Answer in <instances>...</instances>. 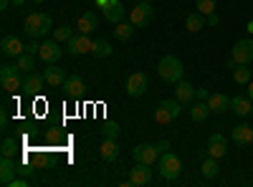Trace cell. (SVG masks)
I'll list each match as a JSON object with an SVG mask.
<instances>
[{
    "mask_svg": "<svg viewBox=\"0 0 253 187\" xmlns=\"http://www.w3.org/2000/svg\"><path fill=\"white\" fill-rule=\"evenodd\" d=\"M157 74H160V78L165 81V84H177V81H182V74H185V69H182V61L177 58V56H162L160 58V64H157Z\"/></svg>",
    "mask_w": 253,
    "mask_h": 187,
    "instance_id": "1",
    "label": "cell"
},
{
    "mask_svg": "<svg viewBox=\"0 0 253 187\" xmlns=\"http://www.w3.org/2000/svg\"><path fill=\"white\" fill-rule=\"evenodd\" d=\"M53 28V20L48 13H33L26 18V23H23V31L28 38H41V36H46L48 31Z\"/></svg>",
    "mask_w": 253,
    "mask_h": 187,
    "instance_id": "2",
    "label": "cell"
},
{
    "mask_svg": "<svg viewBox=\"0 0 253 187\" xmlns=\"http://www.w3.org/2000/svg\"><path fill=\"white\" fill-rule=\"evenodd\" d=\"M157 170H160V177L167 180V182H172L182 175V162L177 154L172 152H162L160 154V162H157Z\"/></svg>",
    "mask_w": 253,
    "mask_h": 187,
    "instance_id": "3",
    "label": "cell"
},
{
    "mask_svg": "<svg viewBox=\"0 0 253 187\" xmlns=\"http://www.w3.org/2000/svg\"><path fill=\"white\" fill-rule=\"evenodd\" d=\"M180 114H182L180 101L177 99H165V101L157 104V109H155V121L162 124V127H167V124H172Z\"/></svg>",
    "mask_w": 253,
    "mask_h": 187,
    "instance_id": "4",
    "label": "cell"
},
{
    "mask_svg": "<svg viewBox=\"0 0 253 187\" xmlns=\"http://www.w3.org/2000/svg\"><path fill=\"white\" fill-rule=\"evenodd\" d=\"M0 86H3L5 91H23V76H20V69H18V64L15 66H10V64H5V66H0Z\"/></svg>",
    "mask_w": 253,
    "mask_h": 187,
    "instance_id": "5",
    "label": "cell"
},
{
    "mask_svg": "<svg viewBox=\"0 0 253 187\" xmlns=\"http://www.w3.org/2000/svg\"><path fill=\"white\" fill-rule=\"evenodd\" d=\"M132 26L134 28H144V26H150L152 23V18H155V8L152 3H147V0H142V3H137V8H132Z\"/></svg>",
    "mask_w": 253,
    "mask_h": 187,
    "instance_id": "6",
    "label": "cell"
},
{
    "mask_svg": "<svg viewBox=\"0 0 253 187\" xmlns=\"http://www.w3.org/2000/svg\"><path fill=\"white\" fill-rule=\"evenodd\" d=\"M230 58H233L238 66H248L251 61H253V40H251V38H241V40H236Z\"/></svg>",
    "mask_w": 253,
    "mask_h": 187,
    "instance_id": "7",
    "label": "cell"
},
{
    "mask_svg": "<svg viewBox=\"0 0 253 187\" xmlns=\"http://www.w3.org/2000/svg\"><path fill=\"white\" fill-rule=\"evenodd\" d=\"M91 46H94V40L86 33H76V36H71V40L66 43V53L69 56H84V53L91 51Z\"/></svg>",
    "mask_w": 253,
    "mask_h": 187,
    "instance_id": "8",
    "label": "cell"
},
{
    "mask_svg": "<svg viewBox=\"0 0 253 187\" xmlns=\"http://www.w3.org/2000/svg\"><path fill=\"white\" fill-rule=\"evenodd\" d=\"M157 144H137V147L132 150V159L134 162H142V164H155L157 162Z\"/></svg>",
    "mask_w": 253,
    "mask_h": 187,
    "instance_id": "9",
    "label": "cell"
},
{
    "mask_svg": "<svg viewBox=\"0 0 253 187\" xmlns=\"http://www.w3.org/2000/svg\"><path fill=\"white\" fill-rule=\"evenodd\" d=\"M63 56V48L58 46V40H46V43H41V51H38V58L43 61V64H58V58Z\"/></svg>",
    "mask_w": 253,
    "mask_h": 187,
    "instance_id": "10",
    "label": "cell"
},
{
    "mask_svg": "<svg viewBox=\"0 0 253 187\" xmlns=\"http://www.w3.org/2000/svg\"><path fill=\"white\" fill-rule=\"evenodd\" d=\"M0 51H3L5 58H18L20 53H26V43L18 36H5L3 43H0Z\"/></svg>",
    "mask_w": 253,
    "mask_h": 187,
    "instance_id": "11",
    "label": "cell"
},
{
    "mask_svg": "<svg viewBox=\"0 0 253 187\" xmlns=\"http://www.w3.org/2000/svg\"><path fill=\"white\" fill-rule=\"evenodd\" d=\"M129 180L134 187H142V185H152V164H142L137 162L132 172H129Z\"/></svg>",
    "mask_w": 253,
    "mask_h": 187,
    "instance_id": "12",
    "label": "cell"
},
{
    "mask_svg": "<svg viewBox=\"0 0 253 187\" xmlns=\"http://www.w3.org/2000/svg\"><path fill=\"white\" fill-rule=\"evenodd\" d=\"M147 86H150V78H147V74L137 71L132 74L129 78H126V94L129 96H142L147 91Z\"/></svg>",
    "mask_w": 253,
    "mask_h": 187,
    "instance_id": "13",
    "label": "cell"
},
{
    "mask_svg": "<svg viewBox=\"0 0 253 187\" xmlns=\"http://www.w3.org/2000/svg\"><path fill=\"white\" fill-rule=\"evenodd\" d=\"M101 13H104V18H107L112 26L122 23V20H124V15H126V10H124V5L119 3V0H109V3L101 8Z\"/></svg>",
    "mask_w": 253,
    "mask_h": 187,
    "instance_id": "14",
    "label": "cell"
},
{
    "mask_svg": "<svg viewBox=\"0 0 253 187\" xmlns=\"http://www.w3.org/2000/svg\"><path fill=\"white\" fill-rule=\"evenodd\" d=\"M208 154L215 157V159L225 157L228 154V139L223 134H210V139H208Z\"/></svg>",
    "mask_w": 253,
    "mask_h": 187,
    "instance_id": "15",
    "label": "cell"
},
{
    "mask_svg": "<svg viewBox=\"0 0 253 187\" xmlns=\"http://www.w3.org/2000/svg\"><path fill=\"white\" fill-rule=\"evenodd\" d=\"M43 78H46V84L51 86V89H58V86H63L66 84V74H63V69H58L56 64H48L46 69H43Z\"/></svg>",
    "mask_w": 253,
    "mask_h": 187,
    "instance_id": "16",
    "label": "cell"
},
{
    "mask_svg": "<svg viewBox=\"0 0 253 187\" xmlns=\"http://www.w3.org/2000/svg\"><path fill=\"white\" fill-rule=\"evenodd\" d=\"M63 89H66V96H69V99H79V96L86 94V81H84L79 74H74V76H69V78H66Z\"/></svg>",
    "mask_w": 253,
    "mask_h": 187,
    "instance_id": "17",
    "label": "cell"
},
{
    "mask_svg": "<svg viewBox=\"0 0 253 187\" xmlns=\"http://www.w3.org/2000/svg\"><path fill=\"white\" fill-rule=\"evenodd\" d=\"M230 137H233V142L241 144V147H248V144H253V127L251 124H236Z\"/></svg>",
    "mask_w": 253,
    "mask_h": 187,
    "instance_id": "18",
    "label": "cell"
},
{
    "mask_svg": "<svg viewBox=\"0 0 253 187\" xmlns=\"http://www.w3.org/2000/svg\"><path fill=\"white\" fill-rule=\"evenodd\" d=\"M208 107H210V114H225L230 112V99L225 94H210L208 96Z\"/></svg>",
    "mask_w": 253,
    "mask_h": 187,
    "instance_id": "19",
    "label": "cell"
},
{
    "mask_svg": "<svg viewBox=\"0 0 253 187\" xmlns=\"http://www.w3.org/2000/svg\"><path fill=\"white\" fill-rule=\"evenodd\" d=\"M43 86H46V78H43V74H26V78H23V91L26 94H41L43 91Z\"/></svg>",
    "mask_w": 253,
    "mask_h": 187,
    "instance_id": "20",
    "label": "cell"
},
{
    "mask_svg": "<svg viewBox=\"0 0 253 187\" xmlns=\"http://www.w3.org/2000/svg\"><path fill=\"white\" fill-rule=\"evenodd\" d=\"M15 175H18V164L13 162V157H3V159H0V185L8 187V182Z\"/></svg>",
    "mask_w": 253,
    "mask_h": 187,
    "instance_id": "21",
    "label": "cell"
},
{
    "mask_svg": "<svg viewBox=\"0 0 253 187\" xmlns=\"http://www.w3.org/2000/svg\"><path fill=\"white\" fill-rule=\"evenodd\" d=\"M99 154L104 162H117L119 159V147H117V139H107L104 137L101 147H99Z\"/></svg>",
    "mask_w": 253,
    "mask_h": 187,
    "instance_id": "22",
    "label": "cell"
},
{
    "mask_svg": "<svg viewBox=\"0 0 253 187\" xmlns=\"http://www.w3.org/2000/svg\"><path fill=\"white\" fill-rule=\"evenodd\" d=\"M175 99H177L180 104H190V101L195 99V86H193V84H187L185 78L177 81V84H175Z\"/></svg>",
    "mask_w": 253,
    "mask_h": 187,
    "instance_id": "23",
    "label": "cell"
},
{
    "mask_svg": "<svg viewBox=\"0 0 253 187\" xmlns=\"http://www.w3.org/2000/svg\"><path fill=\"white\" fill-rule=\"evenodd\" d=\"M253 109V104H251V96H236V99H230V112L238 114V116H248Z\"/></svg>",
    "mask_w": 253,
    "mask_h": 187,
    "instance_id": "24",
    "label": "cell"
},
{
    "mask_svg": "<svg viewBox=\"0 0 253 187\" xmlns=\"http://www.w3.org/2000/svg\"><path fill=\"white\" fill-rule=\"evenodd\" d=\"M205 23H208V15H203L200 10L190 13V15L185 18V28H187L190 33H198V31H203V28H205Z\"/></svg>",
    "mask_w": 253,
    "mask_h": 187,
    "instance_id": "25",
    "label": "cell"
},
{
    "mask_svg": "<svg viewBox=\"0 0 253 187\" xmlns=\"http://www.w3.org/2000/svg\"><path fill=\"white\" fill-rule=\"evenodd\" d=\"M76 28H79V33H94L96 31V13H91V10H86L81 18H79V23H76Z\"/></svg>",
    "mask_w": 253,
    "mask_h": 187,
    "instance_id": "26",
    "label": "cell"
},
{
    "mask_svg": "<svg viewBox=\"0 0 253 187\" xmlns=\"http://www.w3.org/2000/svg\"><path fill=\"white\" fill-rule=\"evenodd\" d=\"M200 172L208 177V180H213V177H218V172H220V167H218V159L215 157H205L203 159V164H200Z\"/></svg>",
    "mask_w": 253,
    "mask_h": 187,
    "instance_id": "27",
    "label": "cell"
},
{
    "mask_svg": "<svg viewBox=\"0 0 253 187\" xmlns=\"http://www.w3.org/2000/svg\"><path fill=\"white\" fill-rule=\"evenodd\" d=\"M208 114H210V107H208V101H198V104H193L190 107V119L193 121H205L208 119Z\"/></svg>",
    "mask_w": 253,
    "mask_h": 187,
    "instance_id": "28",
    "label": "cell"
},
{
    "mask_svg": "<svg viewBox=\"0 0 253 187\" xmlns=\"http://www.w3.org/2000/svg\"><path fill=\"white\" fill-rule=\"evenodd\" d=\"M91 53L99 56V58H107V56H112V43L107 38H96L94 46H91Z\"/></svg>",
    "mask_w": 253,
    "mask_h": 187,
    "instance_id": "29",
    "label": "cell"
},
{
    "mask_svg": "<svg viewBox=\"0 0 253 187\" xmlns=\"http://www.w3.org/2000/svg\"><path fill=\"white\" fill-rule=\"evenodd\" d=\"M233 81H236L238 86H248L251 81H253V78H251V69H248V66H236V69H233Z\"/></svg>",
    "mask_w": 253,
    "mask_h": 187,
    "instance_id": "30",
    "label": "cell"
},
{
    "mask_svg": "<svg viewBox=\"0 0 253 187\" xmlns=\"http://www.w3.org/2000/svg\"><path fill=\"white\" fill-rule=\"evenodd\" d=\"M15 64H18V69H20V71L31 74V71L36 69V56H31V53H20V56L15 58Z\"/></svg>",
    "mask_w": 253,
    "mask_h": 187,
    "instance_id": "31",
    "label": "cell"
},
{
    "mask_svg": "<svg viewBox=\"0 0 253 187\" xmlns=\"http://www.w3.org/2000/svg\"><path fill=\"white\" fill-rule=\"evenodd\" d=\"M114 36H117V40H129L134 36V26L122 20V23H117V28H114Z\"/></svg>",
    "mask_w": 253,
    "mask_h": 187,
    "instance_id": "32",
    "label": "cell"
},
{
    "mask_svg": "<svg viewBox=\"0 0 253 187\" xmlns=\"http://www.w3.org/2000/svg\"><path fill=\"white\" fill-rule=\"evenodd\" d=\"M71 36H74V28H71V26H66V23L58 26V28L53 31V40H58V43H69Z\"/></svg>",
    "mask_w": 253,
    "mask_h": 187,
    "instance_id": "33",
    "label": "cell"
},
{
    "mask_svg": "<svg viewBox=\"0 0 253 187\" xmlns=\"http://www.w3.org/2000/svg\"><path fill=\"white\" fill-rule=\"evenodd\" d=\"M15 150H18V144H15V139H10V137H5L3 144H0V152H3V157H15Z\"/></svg>",
    "mask_w": 253,
    "mask_h": 187,
    "instance_id": "34",
    "label": "cell"
},
{
    "mask_svg": "<svg viewBox=\"0 0 253 187\" xmlns=\"http://www.w3.org/2000/svg\"><path fill=\"white\" fill-rule=\"evenodd\" d=\"M198 10H200L203 15L215 13V0H198Z\"/></svg>",
    "mask_w": 253,
    "mask_h": 187,
    "instance_id": "35",
    "label": "cell"
},
{
    "mask_svg": "<svg viewBox=\"0 0 253 187\" xmlns=\"http://www.w3.org/2000/svg\"><path fill=\"white\" fill-rule=\"evenodd\" d=\"M101 134L107 137V139H117V137H119V124H104Z\"/></svg>",
    "mask_w": 253,
    "mask_h": 187,
    "instance_id": "36",
    "label": "cell"
},
{
    "mask_svg": "<svg viewBox=\"0 0 253 187\" xmlns=\"http://www.w3.org/2000/svg\"><path fill=\"white\" fill-rule=\"evenodd\" d=\"M28 185H31L28 180H23V177H18V175H15V177H13L10 182H8V187H28Z\"/></svg>",
    "mask_w": 253,
    "mask_h": 187,
    "instance_id": "37",
    "label": "cell"
},
{
    "mask_svg": "<svg viewBox=\"0 0 253 187\" xmlns=\"http://www.w3.org/2000/svg\"><path fill=\"white\" fill-rule=\"evenodd\" d=\"M38 51H41V43H36V38L31 40V43H26V53H31V56H38Z\"/></svg>",
    "mask_w": 253,
    "mask_h": 187,
    "instance_id": "38",
    "label": "cell"
},
{
    "mask_svg": "<svg viewBox=\"0 0 253 187\" xmlns=\"http://www.w3.org/2000/svg\"><path fill=\"white\" fill-rule=\"evenodd\" d=\"M195 96H198L200 101H208V96H210V94H208V89H200V86H198V89H195Z\"/></svg>",
    "mask_w": 253,
    "mask_h": 187,
    "instance_id": "39",
    "label": "cell"
},
{
    "mask_svg": "<svg viewBox=\"0 0 253 187\" xmlns=\"http://www.w3.org/2000/svg\"><path fill=\"white\" fill-rule=\"evenodd\" d=\"M157 150H160V154H162V152H167V150H170V142H167V139L157 142Z\"/></svg>",
    "mask_w": 253,
    "mask_h": 187,
    "instance_id": "40",
    "label": "cell"
},
{
    "mask_svg": "<svg viewBox=\"0 0 253 187\" xmlns=\"http://www.w3.org/2000/svg\"><path fill=\"white\" fill-rule=\"evenodd\" d=\"M208 23H210V26H218V23H220L218 13H210V15H208Z\"/></svg>",
    "mask_w": 253,
    "mask_h": 187,
    "instance_id": "41",
    "label": "cell"
},
{
    "mask_svg": "<svg viewBox=\"0 0 253 187\" xmlns=\"http://www.w3.org/2000/svg\"><path fill=\"white\" fill-rule=\"evenodd\" d=\"M18 172H20V175H33L36 170H31V167H18Z\"/></svg>",
    "mask_w": 253,
    "mask_h": 187,
    "instance_id": "42",
    "label": "cell"
},
{
    "mask_svg": "<svg viewBox=\"0 0 253 187\" xmlns=\"http://www.w3.org/2000/svg\"><path fill=\"white\" fill-rule=\"evenodd\" d=\"M10 3H13V0H0V10H8Z\"/></svg>",
    "mask_w": 253,
    "mask_h": 187,
    "instance_id": "43",
    "label": "cell"
},
{
    "mask_svg": "<svg viewBox=\"0 0 253 187\" xmlns=\"http://www.w3.org/2000/svg\"><path fill=\"white\" fill-rule=\"evenodd\" d=\"M246 31H248V33L253 36V20H248V26H246Z\"/></svg>",
    "mask_w": 253,
    "mask_h": 187,
    "instance_id": "44",
    "label": "cell"
},
{
    "mask_svg": "<svg viewBox=\"0 0 253 187\" xmlns=\"http://www.w3.org/2000/svg\"><path fill=\"white\" fill-rule=\"evenodd\" d=\"M248 96H251V101H253V81L248 84Z\"/></svg>",
    "mask_w": 253,
    "mask_h": 187,
    "instance_id": "45",
    "label": "cell"
},
{
    "mask_svg": "<svg viewBox=\"0 0 253 187\" xmlns=\"http://www.w3.org/2000/svg\"><path fill=\"white\" fill-rule=\"evenodd\" d=\"M107 3H109V0H96V5H101V8L107 5Z\"/></svg>",
    "mask_w": 253,
    "mask_h": 187,
    "instance_id": "46",
    "label": "cell"
},
{
    "mask_svg": "<svg viewBox=\"0 0 253 187\" xmlns=\"http://www.w3.org/2000/svg\"><path fill=\"white\" fill-rule=\"evenodd\" d=\"M26 3V0H13V5H23Z\"/></svg>",
    "mask_w": 253,
    "mask_h": 187,
    "instance_id": "47",
    "label": "cell"
},
{
    "mask_svg": "<svg viewBox=\"0 0 253 187\" xmlns=\"http://www.w3.org/2000/svg\"><path fill=\"white\" fill-rule=\"evenodd\" d=\"M33 3H43V0H33Z\"/></svg>",
    "mask_w": 253,
    "mask_h": 187,
    "instance_id": "48",
    "label": "cell"
},
{
    "mask_svg": "<svg viewBox=\"0 0 253 187\" xmlns=\"http://www.w3.org/2000/svg\"><path fill=\"white\" fill-rule=\"evenodd\" d=\"M251 116H253V109H251Z\"/></svg>",
    "mask_w": 253,
    "mask_h": 187,
    "instance_id": "49",
    "label": "cell"
}]
</instances>
